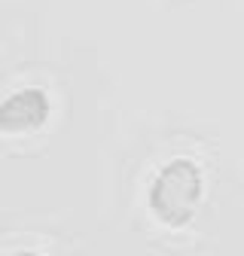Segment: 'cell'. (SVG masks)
I'll use <instances>...</instances> for the list:
<instances>
[{
    "label": "cell",
    "instance_id": "1",
    "mask_svg": "<svg viewBox=\"0 0 244 256\" xmlns=\"http://www.w3.org/2000/svg\"><path fill=\"white\" fill-rule=\"evenodd\" d=\"M202 192H204L202 168L192 158H171L152 177L146 202L159 222H165L171 229H180L196 216V210L202 204Z\"/></svg>",
    "mask_w": 244,
    "mask_h": 256
},
{
    "label": "cell",
    "instance_id": "2",
    "mask_svg": "<svg viewBox=\"0 0 244 256\" xmlns=\"http://www.w3.org/2000/svg\"><path fill=\"white\" fill-rule=\"evenodd\" d=\"M52 113L49 94L43 88H22L0 101V132L4 134H28L46 125Z\"/></svg>",
    "mask_w": 244,
    "mask_h": 256
},
{
    "label": "cell",
    "instance_id": "3",
    "mask_svg": "<svg viewBox=\"0 0 244 256\" xmlns=\"http://www.w3.org/2000/svg\"><path fill=\"white\" fill-rule=\"evenodd\" d=\"M12 256H43V253H34V250H18V253H12Z\"/></svg>",
    "mask_w": 244,
    "mask_h": 256
}]
</instances>
